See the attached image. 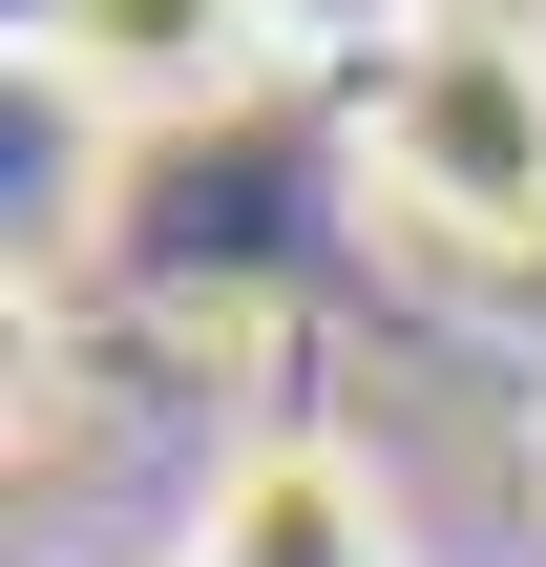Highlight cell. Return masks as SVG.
I'll return each instance as SVG.
<instances>
[{
  "label": "cell",
  "mask_w": 546,
  "mask_h": 567,
  "mask_svg": "<svg viewBox=\"0 0 546 567\" xmlns=\"http://www.w3.org/2000/svg\"><path fill=\"white\" fill-rule=\"evenodd\" d=\"M526 463H546V421H526Z\"/></svg>",
  "instance_id": "obj_5"
},
{
  "label": "cell",
  "mask_w": 546,
  "mask_h": 567,
  "mask_svg": "<svg viewBox=\"0 0 546 567\" xmlns=\"http://www.w3.org/2000/svg\"><path fill=\"white\" fill-rule=\"evenodd\" d=\"M379 210L442 252H546V21H421L379 63Z\"/></svg>",
  "instance_id": "obj_1"
},
{
  "label": "cell",
  "mask_w": 546,
  "mask_h": 567,
  "mask_svg": "<svg viewBox=\"0 0 546 567\" xmlns=\"http://www.w3.org/2000/svg\"><path fill=\"white\" fill-rule=\"evenodd\" d=\"M21 63H42V105H84V126H210V105H253L295 42H274L253 0H21Z\"/></svg>",
  "instance_id": "obj_2"
},
{
  "label": "cell",
  "mask_w": 546,
  "mask_h": 567,
  "mask_svg": "<svg viewBox=\"0 0 546 567\" xmlns=\"http://www.w3.org/2000/svg\"><path fill=\"white\" fill-rule=\"evenodd\" d=\"M253 21H274V42H379V63H400L442 0H253Z\"/></svg>",
  "instance_id": "obj_4"
},
{
  "label": "cell",
  "mask_w": 546,
  "mask_h": 567,
  "mask_svg": "<svg viewBox=\"0 0 546 567\" xmlns=\"http://www.w3.org/2000/svg\"><path fill=\"white\" fill-rule=\"evenodd\" d=\"M168 567H421V547H400V505H379L358 442H295V421H274V442L210 463V505H189Z\"/></svg>",
  "instance_id": "obj_3"
}]
</instances>
